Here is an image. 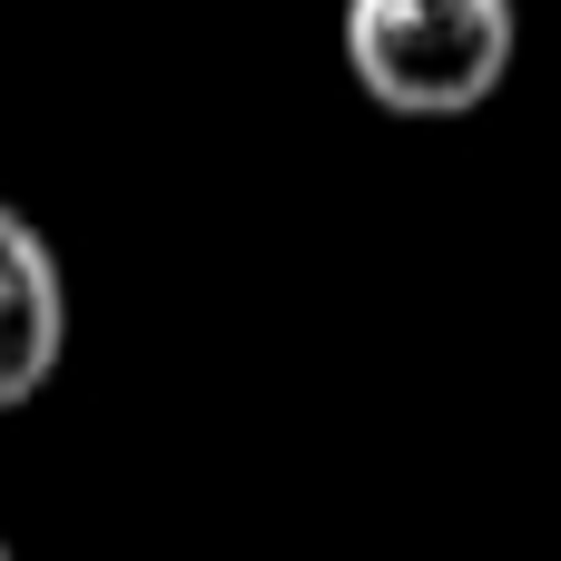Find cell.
<instances>
[{
    "mask_svg": "<svg viewBox=\"0 0 561 561\" xmlns=\"http://www.w3.org/2000/svg\"><path fill=\"white\" fill-rule=\"evenodd\" d=\"M335 49L385 118H473L523 59V0H345Z\"/></svg>",
    "mask_w": 561,
    "mask_h": 561,
    "instance_id": "cell-1",
    "label": "cell"
},
{
    "mask_svg": "<svg viewBox=\"0 0 561 561\" xmlns=\"http://www.w3.org/2000/svg\"><path fill=\"white\" fill-rule=\"evenodd\" d=\"M59 345H69L59 256H49V237L20 207H0V414H20L30 394H49Z\"/></svg>",
    "mask_w": 561,
    "mask_h": 561,
    "instance_id": "cell-2",
    "label": "cell"
},
{
    "mask_svg": "<svg viewBox=\"0 0 561 561\" xmlns=\"http://www.w3.org/2000/svg\"><path fill=\"white\" fill-rule=\"evenodd\" d=\"M0 561H20V552H10V542H0Z\"/></svg>",
    "mask_w": 561,
    "mask_h": 561,
    "instance_id": "cell-3",
    "label": "cell"
}]
</instances>
